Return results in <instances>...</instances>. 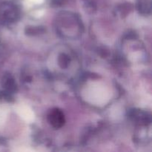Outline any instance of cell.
I'll list each match as a JSON object with an SVG mask.
<instances>
[{
  "mask_svg": "<svg viewBox=\"0 0 152 152\" xmlns=\"http://www.w3.org/2000/svg\"><path fill=\"white\" fill-rule=\"evenodd\" d=\"M2 86L5 89V91L11 94L17 91V85L13 76L10 74H5L3 77Z\"/></svg>",
  "mask_w": 152,
  "mask_h": 152,
  "instance_id": "obj_4",
  "label": "cell"
},
{
  "mask_svg": "<svg viewBox=\"0 0 152 152\" xmlns=\"http://www.w3.org/2000/svg\"><path fill=\"white\" fill-rule=\"evenodd\" d=\"M70 62H71V59L70 56L66 53H61L58 58V64H59V67L62 69H65L69 66Z\"/></svg>",
  "mask_w": 152,
  "mask_h": 152,
  "instance_id": "obj_6",
  "label": "cell"
},
{
  "mask_svg": "<svg viewBox=\"0 0 152 152\" xmlns=\"http://www.w3.org/2000/svg\"><path fill=\"white\" fill-rule=\"evenodd\" d=\"M45 29L42 27H27L26 33L28 35H37L39 33H43Z\"/></svg>",
  "mask_w": 152,
  "mask_h": 152,
  "instance_id": "obj_7",
  "label": "cell"
},
{
  "mask_svg": "<svg viewBox=\"0 0 152 152\" xmlns=\"http://www.w3.org/2000/svg\"><path fill=\"white\" fill-rule=\"evenodd\" d=\"M140 13L142 15H148L151 13V4L147 0H142L139 3Z\"/></svg>",
  "mask_w": 152,
  "mask_h": 152,
  "instance_id": "obj_5",
  "label": "cell"
},
{
  "mask_svg": "<svg viewBox=\"0 0 152 152\" xmlns=\"http://www.w3.org/2000/svg\"><path fill=\"white\" fill-rule=\"evenodd\" d=\"M20 13L17 7L11 3L4 4L0 7V20L5 24L14 23L18 21Z\"/></svg>",
  "mask_w": 152,
  "mask_h": 152,
  "instance_id": "obj_1",
  "label": "cell"
},
{
  "mask_svg": "<svg viewBox=\"0 0 152 152\" xmlns=\"http://www.w3.org/2000/svg\"><path fill=\"white\" fill-rule=\"evenodd\" d=\"M129 118L139 126H146L151 123V116L145 111L137 109H132L129 111Z\"/></svg>",
  "mask_w": 152,
  "mask_h": 152,
  "instance_id": "obj_3",
  "label": "cell"
},
{
  "mask_svg": "<svg viewBox=\"0 0 152 152\" xmlns=\"http://www.w3.org/2000/svg\"><path fill=\"white\" fill-rule=\"evenodd\" d=\"M48 121L54 129L62 128L65 123V114L59 108H53L48 114Z\"/></svg>",
  "mask_w": 152,
  "mask_h": 152,
  "instance_id": "obj_2",
  "label": "cell"
}]
</instances>
